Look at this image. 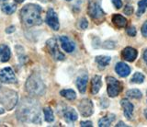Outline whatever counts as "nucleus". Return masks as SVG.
<instances>
[{"label":"nucleus","instance_id":"f257e3e1","mask_svg":"<svg viewBox=\"0 0 147 127\" xmlns=\"http://www.w3.org/2000/svg\"><path fill=\"white\" fill-rule=\"evenodd\" d=\"M16 116L18 121L24 124H40L41 116L39 102L32 98L22 99L18 104Z\"/></svg>","mask_w":147,"mask_h":127},{"label":"nucleus","instance_id":"f03ea898","mask_svg":"<svg viewBox=\"0 0 147 127\" xmlns=\"http://www.w3.org/2000/svg\"><path fill=\"white\" fill-rule=\"evenodd\" d=\"M41 11L42 8L36 4H28L24 6L20 10V19L22 23L28 27L40 25L42 23Z\"/></svg>","mask_w":147,"mask_h":127},{"label":"nucleus","instance_id":"7ed1b4c3","mask_svg":"<svg viewBox=\"0 0 147 127\" xmlns=\"http://www.w3.org/2000/svg\"><path fill=\"white\" fill-rule=\"evenodd\" d=\"M26 90L32 96H43L46 91V86L41 78L37 74H32L27 79Z\"/></svg>","mask_w":147,"mask_h":127},{"label":"nucleus","instance_id":"20e7f679","mask_svg":"<svg viewBox=\"0 0 147 127\" xmlns=\"http://www.w3.org/2000/svg\"><path fill=\"white\" fill-rule=\"evenodd\" d=\"M18 101V93L11 89H2L0 91V103L7 111H10L17 105Z\"/></svg>","mask_w":147,"mask_h":127},{"label":"nucleus","instance_id":"39448f33","mask_svg":"<svg viewBox=\"0 0 147 127\" xmlns=\"http://www.w3.org/2000/svg\"><path fill=\"white\" fill-rule=\"evenodd\" d=\"M87 12L91 19L95 20H101L105 17V12L100 5V0H89Z\"/></svg>","mask_w":147,"mask_h":127},{"label":"nucleus","instance_id":"423d86ee","mask_svg":"<svg viewBox=\"0 0 147 127\" xmlns=\"http://www.w3.org/2000/svg\"><path fill=\"white\" fill-rule=\"evenodd\" d=\"M107 85H108V88H107L108 95L110 98H114L118 96L122 89V86L121 82L116 78H112V76L107 78Z\"/></svg>","mask_w":147,"mask_h":127},{"label":"nucleus","instance_id":"0eeeda50","mask_svg":"<svg viewBox=\"0 0 147 127\" xmlns=\"http://www.w3.org/2000/svg\"><path fill=\"white\" fill-rule=\"evenodd\" d=\"M0 81L5 84H16L18 82L16 75L11 67H5L0 70Z\"/></svg>","mask_w":147,"mask_h":127},{"label":"nucleus","instance_id":"6e6552de","mask_svg":"<svg viewBox=\"0 0 147 127\" xmlns=\"http://www.w3.org/2000/svg\"><path fill=\"white\" fill-rule=\"evenodd\" d=\"M47 48L49 50V53L52 54V56L57 61H63L64 60V54L60 52L57 42L55 39H50L47 41Z\"/></svg>","mask_w":147,"mask_h":127},{"label":"nucleus","instance_id":"1a4fd4ad","mask_svg":"<svg viewBox=\"0 0 147 127\" xmlns=\"http://www.w3.org/2000/svg\"><path fill=\"white\" fill-rule=\"evenodd\" d=\"M78 110H79L80 114L83 117H89L93 114L94 111V105L90 99H84L80 101L78 105Z\"/></svg>","mask_w":147,"mask_h":127},{"label":"nucleus","instance_id":"9d476101","mask_svg":"<svg viewBox=\"0 0 147 127\" xmlns=\"http://www.w3.org/2000/svg\"><path fill=\"white\" fill-rule=\"evenodd\" d=\"M46 23L51 27V29H53V30H58L60 29V23L58 20V16L56 14L53 8H50L46 15Z\"/></svg>","mask_w":147,"mask_h":127},{"label":"nucleus","instance_id":"9b49d317","mask_svg":"<svg viewBox=\"0 0 147 127\" xmlns=\"http://www.w3.org/2000/svg\"><path fill=\"white\" fill-rule=\"evenodd\" d=\"M60 42H61V45L63 51H65L66 53H73L75 51L76 44L67 36H61L60 37Z\"/></svg>","mask_w":147,"mask_h":127},{"label":"nucleus","instance_id":"f8f14e48","mask_svg":"<svg viewBox=\"0 0 147 127\" xmlns=\"http://www.w3.org/2000/svg\"><path fill=\"white\" fill-rule=\"evenodd\" d=\"M115 71H116V73L119 76H121V78H126V76L130 75L131 68L127 63H123V62H119L117 63L116 66H115Z\"/></svg>","mask_w":147,"mask_h":127},{"label":"nucleus","instance_id":"ddd939ff","mask_svg":"<svg viewBox=\"0 0 147 127\" xmlns=\"http://www.w3.org/2000/svg\"><path fill=\"white\" fill-rule=\"evenodd\" d=\"M121 55L123 59H125L128 62H133L137 58L138 53L134 48L131 47H126L123 49V51L121 53Z\"/></svg>","mask_w":147,"mask_h":127},{"label":"nucleus","instance_id":"4468645a","mask_svg":"<svg viewBox=\"0 0 147 127\" xmlns=\"http://www.w3.org/2000/svg\"><path fill=\"white\" fill-rule=\"evenodd\" d=\"M121 105L123 109L124 115L128 120H131L133 113V105L126 99H123L121 101Z\"/></svg>","mask_w":147,"mask_h":127},{"label":"nucleus","instance_id":"2eb2a0df","mask_svg":"<svg viewBox=\"0 0 147 127\" xmlns=\"http://www.w3.org/2000/svg\"><path fill=\"white\" fill-rule=\"evenodd\" d=\"M63 118L67 124H73L78 118V114L76 111L73 108H68L63 111Z\"/></svg>","mask_w":147,"mask_h":127},{"label":"nucleus","instance_id":"dca6fc26","mask_svg":"<svg viewBox=\"0 0 147 127\" xmlns=\"http://www.w3.org/2000/svg\"><path fill=\"white\" fill-rule=\"evenodd\" d=\"M11 56V52L10 49L6 44L0 45V62L6 63L7 62Z\"/></svg>","mask_w":147,"mask_h":127},{"label":"nucleus","instance_id":"f3484780","mask_svg":"<svg viewBox=\"0 0 147 127\" xmlns=\"http://www.w3.org/2000/svg\"><path fill=\"white\" fill-rule=\"evenodd\" d=\"M101 85H102V82H101V76H95L91 80V93L93 95L98 94L100 88H101Z\"/></svg>","mask_w":147,"mask_h":127},{"label":"nucleus","instance_id":"a211bd4d","mask_svg":"<svg viewBox=\"0 0 147 127\" xmlns=\"http://www.w3.org/2000/svg\"><path fill=\"white\" fill-rule=\"evenodd\" d=\"M86 85H87V76L83 75V76H78L76 79V87L81 93L86 92Z\"/></svg>","mask_w":147,"mask_h":127},{"label":"nucleus","instance_id":"6ab92c4d","mask_svg":"<svg viewBox=\"0 0 147 127\" xmlns=\"http://www.w3.org/2000/svg\"><path fill=\"white\" fill-rule=\"evenodd\" d=\"M112 22L118 28H125L127 25V20L123 16L119 14H115L112 16Z\"/></svg>","mask_w":147,"mask_h":127},{"label":"nucleus","instance_id":"aec40b11","mask_svg":"<svg viewBox=\"0 0 147 127\" xmlns=\"http://www.w3.org/2000/svg\"><path fill=\"white\" fill-rule=\"evenodd\" d=\"M111 58L109 56H104V55H100V56H96V63H98V66L99 68H104V67L107 66L109 63H110Z\"/></svg>","mask_w":147,"mask_h":127},{"label":"nucleus","instance_id":"412c9836","mask_svg":"<svg viewBox=\"0 0 147 127\" xmlns=\"http://www.w3.org/2000/svg\"><path fill=\"white\" fill-rule=\"evenodd\" d=\"M115 120V115L110 114L108 116H105L103 118L98 121V126L99 127H107V126H110L111 122Z\"/></svg>","mask_w":147,"mask_h":127},{"label":"nucleus","instance_id":"4be33fe9","mask_svg":"<svg viewBox=\"0 0 147 127\" xmlns=\"http://www.w3.org/2000/svg\"><path fill=\"white\" fill-rule=\"evenodd\" d=\"M60 95L68 99V101H74L76 98V93L73 89H63L60 92Z\"/></svg>","mask_w":147,"mask_h":127},{"label":"nucleus","instance_id":"5701e85b","mask_svg":"<svg viewBox=\"0 0 147 127\" xmlns=\"http://www.w3.org/2000/svg\"><path fill=\"white\" fill-rule=\"evenodd\" d=\"M2 11L7 15H11L17 10V6L14 4H4L1 7Z\"/></svg>","mask_w":147,"mask_h":127},{"label":"nucleus","instance_id":"b1692460","mask_svg":"<svg viewBox=\"0 0 147 127\" xmlns=\"http://www.w3.org/2000/svg\"><path fill=\"white\" fill-rule=\"evenodd\" d=\"M43 113H44V119L47 122H53L54 121V114L53 110L50 107H46L43 109Z\"/></svg>","mask_w":147,"mask_h":127},{"label":"nucleus","instance_id":"393cba45","mask_svg":"<svg viewBox=\"0 0 147 127\" xmlns=\"http://www.w3.org/2000/svg\"><path fill=\"white\" fill-rule=\"evenodd\" d=\"M147 8V0H141L138 2V10H137V16L140 17L145 12Z\"/></svg>","mask_w":147,"mask_h":127},{"label":"nucleus","instance_id":"a878e982","mask_svg":"<svg viewBox=\"0 0 147 127\" xmlns=\"http://www.w3.org/2000/svg\"><path fill=\"white\" fill-rule=\"evenodd\" d=\"M144 80V76L142 75L140 72H136V73L132 76V78L131 79V83H135V84H142Z\"/></svg>","mask_w":147,"mask_h":127},{"label":"nucleus","instance_id":"bb28decb","mask_svg":"<svg viewBox=\"0 0 147 127\" xmlns=\"http://www.w3.org/2000/svg\"><path fill=\"white\" fill-rule=\"evenodd\" d=\"M127 96L131 99H139L142 98V92L139 89H131V90H129V91H127Z\"/></svg>","mask_w":147,"mask_h":127},{"label":"nucleus","instance_id":"cd10ccee","mask_svg":"<svg viewBox=\"0 0 147 127\" xmlns=\"http://www.w3.org/2000/svg\"><path fill=\"white\" fill-rule=\"evenodd\" d=\"M126 31H127V34L129 35V36H131V37H134V36L136 35V33H137V31H136V29L134 28V27H129V28H127V30H126Z\"/></svg>","mask_w":147,"mask_h":127},{"label":"nucleus","instance_id":"c85d7f7f","mask_svg":"<svg viewBox=\"0 0 147 127\" xmlns=\"http://www.w3.org/2000/svg\"><path fill=\"white\" fill-rule=\"evenodd\" d=\"M124 13H125L126 15H131L132 14V12H133V7L131 6V5H127L125 6V7H124Z\"/></svg>","mask_w":147,"mask_h":127},{"label":"nucleus","instance_id":"c756f323","mask_svg":"<svg viewBox=\"0 0 147 127\" xmlns=\"http://www.w3.org/2000/svg\"><path fill=\"white\" fill-rule=\"evenodd\" d=\"M79 26L82 30H86L87 28V26H88V21H87L86 19H82L79 23Z\"/></svg>","mask_w":147,"mask_h":127},{"label":"nucleus","instance_id":"7c9ffc66","mask_svg":"<svg viewBox=\"0 0 147 127\" xmlns=\"http://www.w3.org/2000/svg\"><path fill=\"white\" fill-rule=\"evenodd\" d=\"M112 1V4L114 5V7L118 8V9H119L121 7H122V1L121 0H111Z\"/></svg>","mask_w":147,"mask_h":127},{"label":"nucleus","instance_id":"2f4dec72","mask_svg":"<svg viewBox=\"0 0 147 127\" xmlns=\"http://www.w3.org/2000/svg\"><path fill=\"white\" fill-rule=\"evenodd\" d=\"M103 47L107 49H113L115 47V45L114 43L112 42H106L105 43H103Z\"/></svg>","mask_w":147,"mask_h":127},{"label":"nucleus","instance_id":"473e14b6","mask_svg":"<svg viewBox=\"0 0 147 127\" xmlns=\"http://www.w3.org/2000/svg\"><path fill=\"white\" fill-rule=\"evenodd\" d=\"M142 35L144 36V37L147 38V21H145L144 23V25H142Z\"/></svg>","mask_w":147,"mask_h":127},{"label":"nucleus","instance_id":"72a5a7b5","mask_svg":"<svg viewBox=\"0 0 147 127\" xmlns=\"http://www.w3.org/2000/svg\"><path fill=\"white\" fill-rule=\"evenodd\" d=\"M80 125L82 127H92V126H93V124H92V122L87 121V122H81Z\"/></svg>","mask_w":147,"mask_h":127},{"label":"nucleus","instance_id":"f704fd0d","mask_svg":"<svg viewBox=\"0 0 147 127\" xmlns=\"http://www.w3.org/2000/svg\"><path fill=\"white\" fill-rule=\"evenodd\" d=\"M6 31L7 33H11V32H13V31H15V27H9V28H7V30H6Z\"/></svg>","mask_w":147,"mask_h":127},{"label":"nucleus","instance_id":"c9c22d12","mask_svg":"<svg viewBox=\"0 0 147 127\" xmlns=\"http://www.w3.org/2000/svg\"><path fill=\"white\" fill-rule=\"evenodd\" d=\"M144 61H145V63H146V65H147V50L144 52Z\"/></svg>","mask_w":147,"mask_h":127},{"label":"nucleus","instance_id":"e433bc0d","mask_svg":"<svg viewBox=\"0 0 147 127\" xmlns=\"http://www.w3.org/2000/svg\"><path fill=\"white\" fill-rule=\"evenodd\" d=\"M116 126H117V127H119V126H127V125H126L125 124H124V122H119V124H118Z\"/></svg>","mask_w":147,"mask_h":127},{"label":"nucleus","instance_id":"4c0bfd02","mask_svg":"<svg viewBox=\"0 0 147 127\" xmlns=\"http://www.w3.org/2000/svg\"><path fill=\"white\" fill-rule=\"evenodd\" d=\"M4 112H5V109H3V108H0V114H3Z\"/></svg>","mask_w":147,"mask_h":127},{"label":"nucleus","instance_id":"58836bf2","mask_svg":"<svg viewBox=\"0 0 147 127\" xmlns=\"http://www.w3.org/2000/svg\"><path fill=\"white\" fill-rule=\"evenodd\" d=\"M15 1H16L17 3H20H20H23V2H24L25 0H15Z\"/></svg>","mask_w":147,"mask_h":127},{"label":"nucleus","instance_id":"ea45409f","mask_svg":"<svg viewBox=\"0 0 147 127\" xmlns=\"http://www.w3.org/2000/svg\"><path fill=\"white\" fill-rule=\"evenodd\" d=\"M144 116H145V118L147 119V109H146V110L144 111Z\"/></svg>","mask_w":147,"mask_h":127},{"label":"nucleus","instance_id":"a19ab883","mask_svg":"<svg viewBox=\"0 0 147 127\" xmlns=\"http://www.w3.org/2000/svg\"><path fill=\"white\" fill-rule=\"evenodd\" d=\"M65 1H72V0H65Z\"/></svg>","mask_w":147,"mask_h":127},{"label":"nucleus","instance_id":"79ce46f5","mask_svg":"<svg viewBox=\"0 0 147 127\" xmlns=\"http://www.w3.org/2000/svg\"><path fill=\"white\" fill-rule=\"evenodd\" d=\"M0 88H1V87H0Z\"/></svg>","mask_w":147,"mask_h":127}]
</instances>
